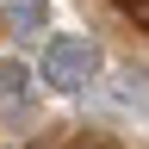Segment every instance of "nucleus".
Segmentation results:
<instances>
[{
    "mask_svg": "<svg viewBox=\"0 0 149 149\" xmlns=\"http://www.w3.org/2000/svg\"><path fill=\"white\" fill-rule=\"evenodd\" d=\"M37 74H44L56 93H81L93 74H100V44L81 37V31H50L44 56H37Z\"/></svg>",
    "mask_w": 149,
    "mask_h": 149,
    "instance_id": "f257e3e1",
    "label": "nucleus"
},
{
    "mask_svg": "<svg viewBox=\"0 0 149 149\" xmlns=\"http://www.w3.org/2000/svg\"><path fill=\"white\" fill-rule=\"evenodd\" d=\"M6 25L19 37H37V31L50 25V0H6Z\"/></svg>",
    "mask_w": 149,
    "mask_h": 149,
    "instance_id": "f03ea898",
    "label": "nucleus"
},
{
    "mask_svg": "<svg viewBox=\"0 0 149 149\" xmlns=\"http://www.w3.org/2000/svg\"><path fill=\"white\" fill-rule=\"evenodd\" d=\"M25 93H31V68L6 56V62H0V106H19Z\"/></svg>",
    "mask_w": 149,
    "mask_h": 149,
    "instance_id": "7ed1b4c3",
    "label": "nucleus"
},
{
    "mask_svg": "<svg viewBox=\"0 0 149 149\" xmlns=\"http://www.w3.org/2000/svg\"><path fill=\"white\" fill-rule=\"evenodd\" d=\"M112 6H118V13L130 19V25H143V13H149V0H112Z\"/></svg>",
    "mask_w": 149,
    "mask_h": 149,
    "instance_id": "20e7f679",
    "label": "nucleus"
}]
</instances>
